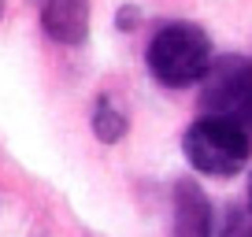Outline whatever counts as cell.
Instances as JSON below:
<instances>
[{
  "instance_id": "1",
  "label": "cell",
  "mask_w": 252,
  "mask_h": 237,
  "mask_svg": "<svg viewBox=\"0 0 252 237\" xmlns=\"http://www.w3.org/2000/svg\"><path fill=\"white\" fill-rule=\"evenodd\" d=\"M149 71L167 89H189L212 71V37L197 23H167L149 41Z\"/></svg>"
},
{
  "instance_id": "2",
  "label": "cell",
  "mask_w": 252,
  "mask_h": 237,
  "mask_svg": "<svg viewBox=\"0 0 252 237\" xmlns=\"http://www.w3.org/2000/svg\"><path fill=\"white\" fill-rule=\"evenodd\" d=\"M182 152H186L189 167L212 178H230L237 174L252 156V137L237 126L234 118L222 115H200L182 137Z\"/></svg>"
},
{
  "instance_id": "3",
  "label": "cell",
  "mask_w": 252,
  "mask_h": 237,
  "mask_svg": "<svg viewBox=\"0 0 252 237\" xmlns=\"http://www.w3.org/2000/svg\"><path fill=\"white\" fill-rule=\"evenodd\" d=\"M200 108L208 115L234 118L237 126L252 137V59H245V56L215 59L212 71L204 74Z\"/></svg>"
},
{
  "instance_id": "4",
  "label": "cell",
  "mask_w": 252,
  "mask_h": 237,
  "mask_svg": "<svg viewBox=\"0 0 252 237\" xmlns=\"http://www.w3.org/2000/svg\"><path fill=\"white\" fill-rule=\"evenodd\" d=\"M174 197V226L171 237H212L215 230V215H212V200L193 178H178L171 189Z\"/></svg>"
},
{
  "instance_id": "5",
  "label": "cell",
  "mask_w": 252,
  "mask_h": 237,
  "mask_svg": "<svg viewBox=\"0 0 252 237\" xmlns=\"http://www.w3.org/2000/svg\"><path fill=\"white\" fill-rule=\"evenodd\" d=\"M41 26L60 45H82L89 33V0H52V4H41Z\"/></svg>"
},
{
  "instance_id": "6",
  "label": "cell",
  "mask_w": 252,
  "mask_h": 237,
  "mask_svg": "<svg viewBox=\"0 0 252 237\" xmlns=\"http://www.w3.org/2000/svg\"><path fill=\"white\" fill-rule=\"evenodd\" d=\"M93 134L100 137L104 145H115V141L126 137V115L108 100V96H100L96 108H93Z\"/></svg>"
},
{
  "instance_id": "7",
  "label": "cell",
  "mask_w": 252,
  "mask_h": 237,
  "mask_svg": "<svg viewBox=\"0 0 252 237\" xmlns=\"http://www.w3.org/2000/svg\"><path fill=\"white\" fill-rule=\"evenodd\" d=\"M222 237H252V204H249V200L226 207V219H222Z\"/></svg>"
},
{
  "instance_id": "8",
  "label": "cell",
  "mask_w": 252,
  "mask_h": 237,
  "mask_svg": "<svg viewBox=\"0 0 252 237\" xmlns=\"http://www.w3.org/2000/svg\"><path fill=\"white\" fill-rule=\"evenodd\" d=\"M245 200L252 204V171H249V193H245Z\"/></svg>"
},
{
  "instance_id": "9",
  "label": "cell",
  "mask_w": 252,
  "mask_h": 237,
  "mask_svg": "<svg viewBox=\"0 0 252 237\" xmlns=\"http://www.w3.org/2000/svg\"><path fill=\"white\" fill-rule=\"evenodd\" d=\"M0 15H4V0H0Z\"/></svg>"
},
{
  "instance_id": "10",
  "label": "cell",
  "mask_w": 252,
  "mask_h": 237,
  "mask_svg": "<svg viewBox=\"0 0 252 237\" xmlns=\"http://www.w3.org/2000/svg\"><path fill=\"white\" fill-rule=\"evenodd\" d=\"M45 4H52V0H45Z\"/></svg>"
}]
</instances>
